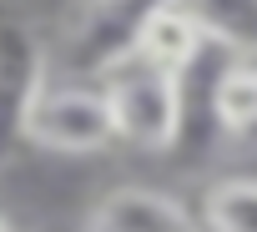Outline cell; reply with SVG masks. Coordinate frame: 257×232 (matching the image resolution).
Wrapping results in <instances>:
<instances>
[{"label": "cell", "mask_w": 257, "mask_h": 232, "mask_svg": "<svg viewBox=\"0 0 257 232\" xmlns=\"http://www.w3.org/2000/svg\"><path fill=\"white\" fill-rule=\"evenodd\" d=\"M116 142H132L142 152H167L182 137L187 122V76L157 71L147 61H121L116 71L101 76Z\"/></svg>", "instance_id": "obj_1"}, {"label": "cell", "mask_w": 257, "mask_h": 232, "mask_svg": "<svg viewBox=\"0 0 257 232\" xmlns=\"http://www.w3.org/2000/svg\"><path fill=\"white\" fill-rule=\"evenodd\" d=\"M167 6V0H81L61 36V66L71 81H101L121 61L137 56V41L147 21Z\"/></svg>", "instance_id": "obj_2"}, {"label": "cell", "mask_w": 257, "mask_h": 232, "mask_svg": "<svg viewBox=\"0 0 257 232\" xmlns=\"http://www.w3.org/2000/svg\"><path fill=\"white\" fill-rule=\"evenodd\" d=\"M26 142L61 152V157H96L116 142L111 106L101 81H46V91L31 106Z\"/></svg>", "instance_id": "obj_3"}, {"label": "cell", "mask_w": 257, "mask_h": 232, "mask_svg": "<svg viewBox=\"0 0 257 232\" xmlns=\"http://www.w3.org/2000/svg\"><path fill=\"white\" fill-rule=\"evenodd\" d=\"M46 81H51V51L41 31L16 6H0V162L16 152V142H26L31 106L46 91Z\"/></svg>", "instance_id": "obj_4"}, {"label": "cell", "mask_w": 257, "mask_h": 232, "mask_svg": "<svg viewBox=\"0 0 257 232\" xmlns=\"http://www.w3.org/2000/svg\"><path fill=\"white\" fill-rule=\"evenodd\" d=\"M81 232H202V217L157 187H111L86 212Z\"/></svg>", "instance_id": "obj_5"}, {"label": "cell", "mask_w": 257, "mask_h": 232, "mask_svg": "<svg viewBox=\"0 0 257 232\" xmlns=\"http://www.w3.org/2000/svg\"><path fill=\"white\" fill-rule=\"evenodd\" d=\"M207 51H212V41H207V31L197 26V16L182 6V0H167V6L147 21L142 41H137V61H147L157 71H172V76H187Z\"/></svg>", "instance_id": "obj_6"}, {"label": "cell", "mask_w": 257, "mask_h": 232, "mask_svg": "<svg viewBox=\"0 0 257 232\" xmlns=\"http://www.w3.org/2000/svg\"><path fill=\"white\" fill-rule=\"evenodd\" d=\"M207 31L212 46H222L237 61H257V0H182Z\"/></svg>", "instance_id": "obj_7"}, {"label": "cell", "mask_w": 257, "mask_h": 232, "mask_svg": "<svg viewBox=\"0 0 257 232\" xmlns=\"http://www.w3.org/2000/svg\"><path fill=\"white\" fill-rule=\"evenodd\" d=\"M212 116L227 137L257 132V61H227L212 81Z\"/></svg>", "instance_id": "obj_8"}, {"label": "cell", "mask_w": 257, "mask_h": 232, "mask_svg": "<svg viewBox=\"0 0 257 232\" xmlns=\"http://www.w3.org/2000/svg\"><path fill=\"white\" fill-rule=\"evenodd\" d=\"M202 232H257V177H222L202 197Z\"/></svg>", "instance_id": "obj_9"}, {"label": "cell", "mask_w": 257, "mask_h": 232, "mask_svg": "<svg viewBox=\"0 0 257 232\" xmlns=\"http://www.w3.org/2000/svg\"><path fill=\"white\" fill-rule=\"evenodd\" d=\"M0 232H16V227H11V222H6V217H0Z\"/></svg>", "instance_id": "obj_10"}]
</instances>
